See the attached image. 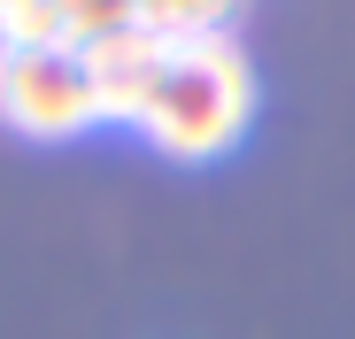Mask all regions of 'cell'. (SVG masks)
Here are the masks:
<instances>
[{
    "label": "cell",
    "instance_id": "1",
    "mask_svg": "<svg viewBox=\"0 0 355 339\" xmlns=\"http://www.w3.org/2000/svg\"><path fill=\"white\" fill-rule=\"evenodd\" d=\"M248 124H255V62L232 31H216L162 46L132 131L170 162H216L248 139Z\"/></svg>",
    "mask_w": 355,
    "mask_h": 339
},
{
    "label": "cell",
    "instance_id": "2",
    "mask_svg": "<svg viewBox=\"0 0 355 339\" xmlns=\"http://www.w3.org/2000/svg\"><path fill=\"white\" fill-rule=\"evenodd\" d=\"M0 124L24 139H78L101 124V93L85 70V46H39V54H0Z\"/></svg>",
    "mask_w": 355,
    "mask_h": 339
},
{
    "label": "cell",
    "instance_id": "3",
    "mask_svg": "<svg viewBox=\"0 0 355 339\" xmlns=\"http://www.w3.org/2000/svg\"><path fill=\"white\" fill-rule=\"evenodd\" d=\"M155 62H162V39H147L139 24L101 39V46H85V70H93V93H101V124H139Z\"/></svg>",
    "mask_w": 355,
    "mask_h": 339
},
{
    "label": "cell",
    "instance_id": "4",
    "mask_svg": "<svg viewBox=\"0 0 355 339\" xmlns=\"http://www.w3.org/2000/svg\"><path fill=\"white\" fill-rule=\"evenodd\" d=\"M248 0H139V31L178 46V39H216Z\"/></svg>",
    "mask_w": 355,
    "mask_h": 339
},
{
    "label": "cell",
    "instance_id": "5",
    "mask_svg": "<svg viewBox=\"0 0 355 339\" xmlns=\"http://www.w3.org/2000/svg\"><path fill=\"white\" fill-rule=\"evenodd\" d=\"M39 46H70V24L54 0H0V54H39Z\"/></svg>",
    "mask_w": 355,
    "mask_h": 339
},
{
    "label": "cell",
    "instance_id": "6",
    "mask_svg": "<svg viewBox=\"0 0 355 339\" xmlns=\"http://www.w3.org/2000/svg\"><path fill=\"white\" fill-rule=\"evenodd\" d=\"M54 8L70 24V46H101V39L139 24V0H54Z\"/></svg>",
    "mask_w": 355,
    "mask_h": 339
}]
</instances>
